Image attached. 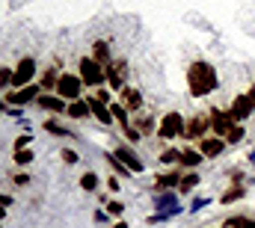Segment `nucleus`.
I'll return each instance as SVG.
<instances>
[{"label": "nucleus", "instance_id": "f257e3e1", "mask_svg": "<svg viewBox=\"0 0 255 228\" xmlns=\"http://www.w3.org/2000/svg\"><path fill=\"white\" fill-rule=\"evenodd\" d=\"M217 86H220V77H217V68L211 62H205V59L190 62V68H187V89H190L193 98H205Z\"/></svg>", "mask_w": 255, "mask_h": 228}, {"label": "nucleus", "instance_id": "f03ea898", "mask_svg": "<svg viewBox=\"0 0 255 228\" xmlns=\"http://www.w3.org/2000/svg\"><path fill=\"white\" fill-rule=\"evenodd\" d=\"M77 74H80L83 86H92V89H101V83L107 80L104 65H98L92 57H80V62H77Z\"/></svg>", "mask_w": 255, "mask_h": 228}, {"label": "nucleus", "instance_id": "7ed1b4c3", "mask_svg": "<svg viewBox=\"0 0 255 228\" xmlns=\"http://www.w3.org/2000/svg\"><path fill=\"white\" fill-rule=\"evenodd\" d=\"M83 80H80V74H68V71H63L60 74V83H57V95L63 98V101H80L83 95Z\"/></svg>", "mask_w": 255, "mask_h": 228}, {"label": "nucleus", "instance_id": "20e7f679", "mask_svg": "<svg viewBox=\"0 0 255 228\" xmlns=\"http://www.w3.org/2000/svg\"><path fill=\"white\" fill-rule=\"evenodd\" d=\"M184 124L187 118L181 113H166L157 121V136L160 139H175V136H184Z\"/></svg>", "mask_w": 255, "mask_h": 228}, {"label": "nucleus", "instance_id": "39448f33", "mask_svg": "<svg viewBox=\"0 0 255 228\" xmlns=\"http://www.w3.org/2000/svg\"><path fill=\"white\" fill-rule=\"evenodd\" d=\"M36 77V57H21L15 62V74H12V89H24L30 86Z\"/></svg>", "mask_w": 255, "mask_h": 228}, {"label": "nucleus", "instance_id": "423d86ee", "mask_svg": "<svg viewBox=\"0 0 255 228\" xmlns=\"http://www.w3.org/2000/svg\"><path fill=\"white\" fill-rule=\"evenodd\" d=\"M208 118H211V130H214V136H229V130L238 124L235 118H232V113L229 110H220V107H214L211 113H208Z\"/></svg>", "mask_w": 255, "mask_h": 228}, {"label": "nucleus", "instance_id": "0eeeda50", "mask_svg": "<svg viewBox=\"0 0 255 228\" xmlns=\"http://www.w3.org/2000/svg\"><path fill=\"white\" fill-rule=\"evenodd\" d=\"M104 71H107V83H110V89L122 92V89L128 86V59H113Z\"/></svg>", "mask_w": 255, "mask_h": 228}, {"label": "nucleus", "instance_id": "6e6552de", "mask_svg": "<svg viewBox=\"0 0 255 228\" xmlns=\"http://www.w3.org/2000/svg\"><path fill=\"white\" fill-rule=\"evenodd\" d=\"M42 95V86L39 83H30L24 89H15V92H6V104H15V107H24V104H36Z\"/></svg>", "mask_w": 255, "mask_h": 228}, {"label": "nucleus", "instance_id": "1a4fd4ad", "mask_svg": "<svg viewBox=\"0 0 255 228\" xmlns=\"http://www.w3.org/2000/svg\"><path fill=\"white\" fill-rule=\"evenodd\" d=\"M208 130H211V118L202 115V113H196L193 118H187V124H184V136L187 139H199V142L208 136Z\"/></svg>", "mask_w": 255, "mask_h": 228}, {"label": "nucleus", "instance_id": "9d476101", "mask_svg": "<svg viewBox=\"0 0 255 228\" xmlns=\"http://www.w3.org/2000/svg\"><path fill=\"white\" fill-rule=\"evenodd\" d=\"M181 178H184V172L178 169H169V172H160L157 178H154V193H169V190H178V184H181Z\"/></svg>", "mask_w": 255, "mask_h": 228}, {"label": "nucleus", "instance_id": "9b49d317", "mask_svg": "<svg viewBox=\"0 0 255 228\" xmlns=\"http://www.w3.org/2000/svg\"><path fill=\"white\" fill-rule=\"evenodd\" d=\"M255 110V104H253V98L250 95H238L235 101H232V107H229V113H232V118L241 124V121H247L250 115H253Z\"/></svg>", "mask_w": 255, "mask_h": 228}, {"label": "nucleus", "instance_id": "f8f14e48", "mask_svg": "<svg viewBox=\"0 0 255 228\" xmlns=\"http://www.w3.org/2000/svg\"><path fill=\"white\" fill-rule=\"evenodd\" d=\"M36 107H42V110H48V113L60 115V113L68 110V101H63L57 92H42V95H39V101H36Z\"/></svg>", "mask_w": 255, "mask_h": 228}, {"label": "nucleus", "instance_id": "ddd939ff", "mask_svg": "<svg viewBox=\"0 0 255 228\" xmlns=\"http://www.w3.org/2000/svg\"><path fill=\"white\" fill-rule=\"evenodd\" d=\"M119 95H122V98H119V104L125 107L128 113H133V115L142 113V92H139V89H133V86H125Z\"/></svg>", "mask_w": 255, "mask_h": 228}, {"label": "nucleus", "instance_id": "4468645a", "mask_svg": "<svg viewBox=\"0 0 255 228\" xmlns=\"http://www.w3.org/2000/svg\"><path fill=\"white\" fill-rule=\"evenodd\" d=\"M57 83H60V59H54V62L42 71V77H39L42 92H57Z\"/></svg>", "mask_w": 255, "mask_h": 228}, {"label": "nucleus", "instance_id": "2eb2a0df", "mask_svg": "<svg viewBox=\"0 0 255 228\" xmlns=\"http://www.w3.org/2000/svg\"><path fill=\"white\" fill-rule=\"evenodd\" d=\"M226 139L223 136H205L202 142H199V151H202V157H220L223 151H226Z\"/></svg>", "mask_w": 255, "mask_h": 228}, {"label": "nucleus", "instance_id": "dca6fc26", "mask_svg": "<svg viewBox=\"0 0 255 228\" xmlns=\"http://www.w3.org/2000/svg\"><path fill=\"white\" fill-rule=\"evenodd\" d=\"M89 107H92V118H95V121H101L104 127H110V124L116 121V118H113V110H110V104H104V101H98L95 95L89 98Z\"/></svg>", "mask_w": 255, "mask_h": 228}, {"label": "nucleus", "instance_id": "f3484780", "mask_svg": "<svg viewBox=\"0 0 255 228\" xmlns=\"http://www.w3.org/2000/svg\"><path fill=\"white\" fill-rule=\"evenodd\" d=\"M113 154H116V157H119V160L125 163L128 169L133 172V175H139V172L145 169V163H142V160H139V157L133 154V148H128V145H119V148H116Z\"/></svg>", "mask_w": 255, "mask_h": 228}, {"label": "nucleus", "instance_id": "a211bd4d", "mask_svg": "<svg viewBox=\"0 0 255 228\" xmlns=\"http://www.w3.org/2000/svg\"><path fill=\"white\" fill-rule=\"evenodd\" d=\"M130 124L139 130V136H151V133H157V121H154V115L148 113H136L130 118Z\"/></svg>", "mask_w": 255, "mask_h": 228}, {"label": "nucleus", "instance_id": "6ab92c4d", "mask_svg": "<svg viewBox=\"0 0 255 228\" xmlns=\"http://www.w3.org/2000/svg\"><path fill=\"white\" fill-rule=\"evenodd\" d=\"M65 113H68V118H74V121H80V118H89V115H92V107H89V98H80V101H71Z\"/></svg>", "mask_w": 255, "mask_h": 228}, {"label": "nucleus", "instance_id": "aec40b11", "mask_svg": "<svg viewBox=\"0 0 255 228\" xmlns=\"http://www.w3.org/2000/svg\"><path fill=\"white\" fill-rule=\"evenodd\" d=\"M92 59H95V62H98V65H104V68H107V65H110V62H113V57H110V45H107V42H101V39H98V42H95V45H92Z\"/></svg>", "mask_w": 255, "mask_h": 228}, {"label": "nucleus", "instance_id": "412c9836", "mask_svg": "<svg viewBox=\"0 0 255 228\" xmlns=\"http://www.w3.org/2000/svg\"><path fill=\"white\" fill-rule=\"evenodd\" d=\"M205 157H202V151H196V148H181V163L178 166H184V169H199V163H202Z\"/></svg>", "mask_w": 255, "mask_h": 228}, {"label": "nucleus", "instance_id": "4be33fe9", "mask_svg": "<svg viewBox=\"0 0 255 228\" xmlns=\"http://www.w3.org/2000/svg\"><path fill=\"white\" fill-rule=\"evenodd\" d=\"M244 196H247V187H244V184H232L229 190H223L220 202H223V205H235V202H241Z\"/></svg>", "mask_w": 255, "mask_h": 228}, {"label": "nucleus", "instance_id": "5701e85b", "mask_svg": "<svg viewBox=\"0 0 255 228\" xmlns=\"http://www.w3.org/2000/svg\"><path fill=\"white\" fill-rule=\"evenodd\" d=\"M42 127H45L48 133H54V136H74V133H71L68 127H63V124H60V118H57V115H51V118H48V121H45Z\"/></svg>", "mask_w": 255, "mask_h": 228}, {"label": "nucleus", "instance_id": "b1692460", "mask_svg": "<svg viewBox=\"0 0 255 228\" xmlns=\"http://www.w3.org/2000/svg\"><path fill=\"white\" fill-rule=\"evenodd\" d=\"M98 184H101V178H98L95 172H83V175H80V190H83V193H95Z\"/></svg>", "mask_w": 255, "mask_h": 228}, {"label": "nucleus", "instance_id": "393cba45", "mask_svg": "<svg viewBox=\"0 0 255 228\" xmlns=\"http://www.w3.org/2000/svg\"><path fill=\"white\" fill-rule=\"evenodd\" d=\"M160 163L178 166V163H181V148H163V151H160Z\"/></svg>", "mask_w": 255, "mask_h": 228}, {"label": "nucleus", "instance_id": "a878e982", "mask_svg": "<svg viewBox=\"0 0 255 228\" xmlns=\"http://www.w3.org/2000/svg\"><path fill=\"white\" fill-rule=\"evenodd\" d=\"M12 160H15V166H30L33 163V148H15Z\"/></svg>", "mask_w": 255, "mask_h": 228}, {"label": "nucleus", "instance_id": "bb28decb", "mask_svg": "<svg viewBox=\"0 0 255 228\" xmlns=\"http://www.w3.org/2000/svg\"><path fill=\"white\" fill-rule=\"evenodd\" d=\"M110 110H113V118L119 121V127L125 130V127H130V118H128V110L122 107V104H110Z\"/></svg>", "mask_w": 255, "mask_h": 228}, {"label": "nucleus", "instance_id": "cd10ccee", "mask_svg": "<svg viewBox=\"0 0 255 228\" xmlns=\"http://www.w3.org/2000/svg\"><path fill=\"white\" fill-rule=\"evenodd\" d=\"M196 184H199V172H184V178L178 184V193H190Z\"/></svg>", "mask_w": 255, "mask_h": 228}, {"label": "nucleus", "instance_id": "c85d7f7f", "mask_svg": "<svg viewBox=\"0 0 255 228\" xmlns=\"http://www.w3.org/2000/svg\"><path fill=\"white\" fill-rule=\"evenodd\" d=\"M107 163H110V166H113V169H116V175H133V172L128 169L125 163H122V160H119V157H116V154H107Z\"/></svg>", "mask_w": 255, "mask_h": 228}, {"label": "nucleus", "instance_id": "c756f323", "mask_svg": "<svg viewBox=\"0 0 255 228\" xmlns=\"http://www.w3.org/2000/svg\"><path fill=\"white\" fill-rule=\"evenodd\" d=\"M12 74H15V68L0 65V89H9V86H12Z\"/></svg>", "mask_w": 255, "mask_h": 228}, {"label": "nucleus", "instance_id": "7c9ffc66", "mask_svg": "<svg viewBox=\"0 0 255 228\" xmlns=\"http://www.w3.org/2000/svg\"><path fill=\"white\" fill-rule=\"evenodd\" d=\"M244 133H247V127H241V124H235V127L229 130V136H226V142H229V145H235V142H241V139H244Z\"/></svg>", "mask_w": 255, "mask_h": 228}, {"label": "nucleus", "instance_id": "2f4dec72", "mask_svg": "<svg viewBox=\"0 0 255 228\" xmlns=\"http://www.w3.org/2000/svg\"><path fill=\"white\" fill-rule=\"evenodd\" d=\"M60 157H63V163H65V166H74V163L80 160V154H77L74 148H63V151H60Z\"/></svg>", "mask_w": 255, "mask_h": 228}, {"label": "nucleus", "instance_id": "473e14b6", "mask_svg": "<svg viewBox=\"0 0 255 228\" xmlns=\"http://www.w3.org/2000/svg\"><path fill=\"white\" fill-rule=\"evenodd\" d=\"M122 133H125V136H128V142H130V145H133V142H139V139H142V136H139V130H136V127H133V124H130V127H125V130H122Z\"/></svg>", "mask_w": 255, "mask_h": 228}, {"label": "nucleus", "instance_id": "72a5a7b5", "mask_svg": "<svg viewBox=\"0 0 255 228\" xmlns=\"http://www.w3.org/2000/svg\"><path fill=\"white\" fill-rule=\"evenodd\" d=\"M30 142H33V136H30V133H21V136L15 139V148H30Z\"/></svg>", "mask_w": 255, "mask_h": 228}, {"label": "nucleus", "instance_id": "f704fd0d", "mask_svg": "<svg viewBox=\"0 0 255 228\" xmlns=\"http://www.w3.org/2000/svg\"><path fill=\"white\" fill-rule=\"evenodd\" d=\"M122 211H125V205H122V202H107V214H116V217H119Z\"/></svg>", "mask_w": 255, "mask_h": 228}, {"label": "nucleus", "instance_id": "c9c22d12", "mask_svg": "<svg viewBox=\"0 0 255 228\" xmlns=\"http://www.w3.org/2000/svg\"><path fill=\"white\" fill-rule=\"evenodd\" d=\"M12 181H15L18 187H27V184H30V175H27V172H18V175H15Z\"/></svg>", "mask_w": 255, "mask_h": 228}, {"label": "nucleus", "instance_id": "e433bc0d", "mask_svg": "<svg viewBox=\"0 0 255 228\" xmlns=\"http://www.w3.org/2000/svg\"><path fill=\"white\" fill-rule=\"evenodd\" d=\"M95 98H98V101H104V104H113V101H110V92H107V89H98V92H95Z\"/></svg>", "mask_w": 255, "mask_h": 228}, {"label": "nucleus", "instance_id": "4c0bfd02", "mask_svg": "<svg viewBox=\"0 0 255 228\" xmlns=\"http://www.w3.org/2000/svg\"><path fill=\"white\" fill-rule=\"evenodd\" d=\"M238 228H255V220H247V217H241V226Z\"/></svg>", "mask_w": 255, "mask_h": 228}, {"label": "nucleus", "instance_id": "58836bf2", "mask_svg": "<svg viewBox=\"0 0 255 228\" xmlns=\"http://www.w3.org/2000/svg\"><path fill=\"white\" fill-rule=\"evenodd\" d=\"M107 187H110V190L116 193V190H119V178H107Z\"/></svg>", "mask_w": 255, "mask_h": 228}, {"label": "nucleus", "instance_id": "ea45409f", "mask_svg": "<svg viewBox=\"0 0 255 228\" xmlns=\"http://www.w3.org/2000/svg\"><path fill=\"white\" fill-rule=\"evenodd\" d=\"M0 205H6V208H9V205H12V196H6V193H3V196H0Z\"/></svg>", "mask_w": 255, "mask_h": 228}, {"label": "nucleus", "instance_id": "a19ab883", "mask_svg": "<svg viewBox=\"0 0 255 228\" xmlns=\"http://www.w3.org/2000/svg\"><path fill=\"white\" fill-rule=\"evenodd\" d=\"M6 220V205H0V223Z\"/></svg>", "mask_w": 255, "mask_h": 228}, {"label": "nucleus", "instance_id": "79ce46f5", "mask_svg": "<svg viewBox=\"0 0 255 228\" xmlns=\"http://www.w3.org/2000/svg\"><path fill=\"white\" fill-rule=\"evenodd\" d=\"M247 95H250V98H253V104H255V83H253V89H250V92H247Z\"/></svg>", "mask_w": 255, "mask_h": 228}, {"label": "nucleus", "instance_id": "37998d69", "mask_svg": "<svg viewBox=\"0 0 255 228\" xmlns=\"http://www.w3.org/2000/svg\"><path fill=\"white\" fill-rule=\"evenodd\" d=\"M3 110H6V98H0V113H3Z\"/></svg>", "mask_w": 255, "mask_h": 228}, {"label": "nucleus", "instance_id": "c03bdc74", "mask_svg": "<svg viewBox=\"0 0 255 228\" xmlns=\"http://www.w3.org/2000/svg\"><path fill=\"white\" fill-rule=\"evenodd\" d=\"M113 228H128V223H116V226H113Z\"/></svg>", "mask_w": 255, "mask_h": 228}, {"label": "nucleus", "instance_id": "a18cd8bd", "mask_svg": "<svg viewBox=\"0 0 255 228\" xmlns=\"http://www.w3.org/2000/svg\"><path fill=\"white\" fill-rule=\"evenodd\" d=\"M0 228H3V226H0Z\"/></svg>", "mask_w": 255, "mask_h": 228}]
</instances>
